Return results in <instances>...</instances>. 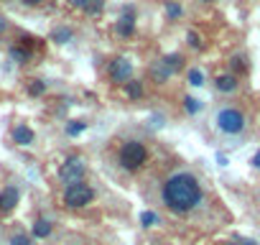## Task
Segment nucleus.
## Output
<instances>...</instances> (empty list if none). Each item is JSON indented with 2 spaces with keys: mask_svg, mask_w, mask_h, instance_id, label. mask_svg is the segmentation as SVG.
<instances>
[{
  "mask_svg": "<svg viewBox=\"0 0 260 245\" xmlns=\"http://www.w3.org/2000/svg\"><path fill=\"white\" fill-rule=\"evenodd\" d=\"M237 84H240V79H237L235 74H222V77H217V79H214V87H217L219 92H227V95H230V92H235V89H237Z\"/></svg>",
  "mask_w": 260,
  "mask_h": 245,
  "instance_id": "nucleus-12",
  "label": "nucleus"
},
{
  "mask_svg": "<svg viewBox=\"0 0 260 245\" xmlns=\"http://www.w3.org/2000/svg\"><path fill=\"white\" fill-rule=\"evenodd\" d=\"M84 171H87L84 161H82L79 156H69V159L59 166V181H61L64 187L77 184V181H84Z\"/></svg>",
  "mask_w": 260,
  "mask_h": 245,
  "instance_id": "nucleus-5",
  "label": "nucleus"
},
{
  "mask_svg": "<svg viewBox=\"0 0 260 245\" xmlns=\"http://www.w3.org/2000/svg\"><path fill=\"white\" fill-rule=\"evenodd\" d=\"M67 3H69L72 8H79V11H82V8H84V3H87V0H67Z\"/></svg>",
  "mask_w": 260,
  "mask_h": 245,
  "instance_id": "nucleus-29",
  "label": "nucleus"
},
{
  "mask_svg": "<svg viewBox=\"0 0 260 245\" xmlns=\"http://www.w3.org/2000/svg\"><path fill=\"white\" fill-rule=\"evenodd\" d=\"M34 49H28V46H23V44H11L8 46V59L13 62V64H18V67H23V64H28L31 59H34Z\"/></svg>",
  "mask_w": 260,
  "mask_h": 245,
  "instance_id": "nucleus-10",
  "label": "nucleus"
},
{
  "mask_svg": "<svg viewBox=\"0 0 260 245\" xmlns=\"http://www.w3.org/2000/svg\"><path fill=\"white\" fill-rule=\"evenodd\" d=\"M115 31H117V36H133V31H136V8L133 6H125L122 8V18L117 21V26H115Z\"/></svg>",
  "mask_w": 260,
  "mask_h": 245,
  "instance_id": "nucleus-9",
  "label": "nucleus"
},
{
  "mask_svg": "<svg viewBox=\"0 0 260 245\" xmlns=\"http://www.w3.org/2000/svg\"><path fill=\"white\" fill-rule=\"evenodd\" d=\"M181 13H184V8L176 3V0H169V3H166V18L169 21H179Z\"/></svg>",
  "mask_w": 260,
  "mask_h": 245,
  "instance_id": "nucleus-19",
  "label": "nucleus"
},
{
  "mask_svg": "<svg viewBox=\"0 0 260 245\" xmlns=\"http://www.w3.org/2000/svg\"><path fill=\"white\" fill-rule=\"evenodd\" d=\"M26 92H28L31 97H41V95L46 92V82H44V79H31L28 87H26Z\"/></svg>",
  "mask_w": 260,
  "mask_h": 245,
  "instance_id": "nucleus-18",
  "label": "nucleus"
},
{
  "mask_svg": "<svg viewBox=\"0 0 260 245\" xmlns=\"http://www.w3.org/2000/svg\"><path fill=\"white\" fill-rule=\"evenodd\" d=\"M11 141H13L16 146H23V148H28V146H34V141H36V133H34V128H31V126H26V122H16V126H13V131H11Z\"/></svg>",
  "mask_w": 260,
  "mask_h": 245,
  "instance_id": "nucleus-8",
  "label": "nucleus"
},
{
  "mask_svg": "<svg viewBox=\"0 0 260 245\" xmlns=\"http://www.w3.org/2000/svg\"><path fill=\"white\" fill-rule=\"evenodd\" d=\"M161 197H164V204L171 212L186 215L202 202V187L191 174H174V176L166 179Z\"/></svg>",
  "mask_w": 260,
  "mask_h": 245,
  "instance_id": "nucleus-1",
  "label": "nucleus"
},
{
  "mask_svg": "<svg viewBox=\"0 0 260 245\" xmlns=\"http://www.w3.org/2000/svg\"><path fill=\"white\" fill-rule=\"evenodd\" d=\"M158 222H161V220H158L156 212H143V215H141V225H143V227H153V225H158Z\"/></svg>",
  "mask_w": 260,
  "mask_h": 245,
  "instance_id": "nucleus-24",
  "label": "nucleus"
},
{
  "mask_svg": "<svg viewBox=\"0 0 260 245\" xmlns=\"http://www.w3.org/2000/svg\"><path fill=\"white\" fill-rule=\"evenodd\" d=\"M189 84L191 87H202L204 84V72L202 69H189Z\"/></svg>",
  "mask_w": 260,
  "mask_h": 245,
  "instance_id": "nucleus-22",
  "label": "nucleus"
},
{
  "mask_svg": "<svg viewBox=\"0 0 260 245\" xmlns=\"http://www.w3.org/2000/svg\"><path fill=\"white\" fill-rule=\"evenodd\" d=\"M6 28H8V21H6L3 16H0V34H6Z\"/></svg>",
  "mask_w": 260,
  "mask_h": 245,
  "instance_id": "nucleus-31",
  "label": "nucleus"
},
{
  "mask_svg": "<svg viewBox=\"0 0 260 245\" xmlns=\"http://www.w3.org/2000/svg\"><path fill=\"white\" fill-rule=\"evenodd\" d=\"M51 230H54L51 220H46V217H39V220L34 222V227H31V235H34L36 240H44V237H49V235H51Z\"/></svg>",
  "mask_w": 260,
  "mask_h": 245,
  "instance_id": "nucleus-11",
  "label": "nucleus"
},
{
  "mask_svg": "<svg viewBox=\"0 0 260 245\" xmlns=\"http://www.w3.org/2000/svg\"><path fill=\"white\" fill-rule=\"evenodd\" d=\"M117 161L125 171H138L141 166H146L148 161V148L141 143V141H125L120 146V154H117Z\"/></svg>",
  "mask_w": 260,
  "mask_h": 245,
  "instance_id": "nucleus-2",
  "label": "nucleus"
},
{
  "mask_svg": "<svg viewBox=\"0 0 260 245\" xmlns=\"http://www.w3.org/2000/svg\"><path fill=\"white\" fill-rule=\"evenodd\" d=\"M84 128H87V122H84V120H72L69 126H67V136H72V138H74V136H79Z\"/></svg>",
  "mask_w": 260,
  "mask_h": 245,
  "instance_id": "nucleus-21",
  "label": "nucleus"
},
{
  "mask_svg": "<svg viewBox=\"0 0 260 245\" xmlns=\"http://www.w3.org/2000/svg\"><path fill=\"white\" fill-rule=\"evenodd\" d=\"M151 126H153V128H161V126H164V115H153V117H151Z\"/></svg>",
  "mask_w": 260,
  "mask_h": 245,
  "instance_id": "nucleus-28",
  "label": "nucleus"
},
{
  "mask_svg": "<svg viewBox=\"0 0 260 245\" xmlns=\"http://www.w3.org/2000/svg\"><path fill=\"white\" fill-rule=\"evenodd\" d=\"M186 44H189L191 49H202V36H199L197 31H189V34H186Z\"/></svg>",
  "mask_w": 260,
  "mask_h": 245,
  "instance_id": "nucleus-25",
  "label": "nucleus"
},
{
  "mask_svg": "<svg viewBox=\"0 0 260 245\" xmlns=\"http://www.w3.org/2000/svg\"><path fill=\"white\" fill-rule=\"evenodd\" d=\"M21 6L23 8H39V6H44V0H21Z\"/></svg>",
  "mask_w": 260,
  "mask_h": 245,
  "instance_id": "nucleus-27",
  "label": "nucleus"
},
{
  "mask_svg": "<svg viewBox=\"0 0 260 245\" xmlns=\"http://www.w3.org/2000/svg\"><path fill=\"white\" fill-rule=\"evenodd\" d=\"M8 245H34V235H28V232H13L11 240H8Z\"/></svg>",
  "mask_w": 260,
  "mask_h": 245,
  "instance_id": "nucleus-20",
  "label": "nucleus"
},
{
  "mask_svg": "<svg viewBox=\"0 0 260 245\" xmlns=\"http://www.w3.org/2000/svg\"><path fill=\"white\" fill-rule=\"evenodd\" d=\"M252 166H255V169H260V151L252 156Z\"/></svg>",
  "mask_w": 260,
  "mask_h": 245,
  "instance_id": "nucleus-32",
  "label": "nucleus"
},
{
  "mask_svg": "<svg viewBox=\"0 0 260 245\" xmlns=\"http://www.w3.org/2000/svg\"><path fill=\"white\" fill-rule=\"evenodd\" d=\"M202 3H214V0H202Z\"/></svg>",
  "mask_w": 260,
  "mask_h": 245,
  "instance_id": "nucleus-34",
  "label": "nucleus"
},
{
  "mask_svg": "<svg viewBox=\"0 0 260 245\" xmlns=\"http://www.w3.org/2000/svg\"><path fill=\"white\" fill-rule=\"evenodd\" d=\"M102 8H105V0H87L82 11H84L87 16H92V18H94V16H100V13H102Z\"/></svg>",
  "mask_w": 260,
  "mask_h": 245,
  "instance_id": "nucleus-17",
  "label": "nucleus"
},
{
  "mask_svg": "<svg viewBox=\"0 0 260 245\" xmlns=\"http://www.w3.org/2000/svg\"><path fill=\"white\" fill-rule=\"evenodd\" d=\"M161 62H164V64L171 69V72H179V69L184 67V56H181V54H166Z\"/></svg>",
  "mask_w": 260,
  "mask_h": 245,
  "instance_id": "nucleus-16",
  "label": "nucleus"
},
{
  "mask_svg": "<svg viewBox=\"0 0 260 245\" xmlns=\"http://www.w3.org/2000/svg\"><path fill=\"white\" fill-rule=\"evenodd\" d=\"M107 74L115 84H125V82L133 79V64H130V59H125V56H117V59L110 62Z\"/></svg>",
  "mask_w": 260,
  "mask_h": 245,
  "instance_id": "nucleus-6",
  "label": "nucleus"
},
{
  "mask_svg": "<svg viewBox=\"0 0 260 245\" xmlns=\"http://www.w3.org/2000/svg\"><path fill=\"white\" fill-rule=\"evenodd\" d=\"M227 245H257L255 240H232V242H227Z\"/></svg>",
  "mask_w": 260,
  "mask_h": 245,
  "instance_id": "nucleus-30",
  "label": "nucleus"
},
{
  "mask_svg": "<svg viewBox=\"0 0 260 245\" xmlns=\"http://www.w3.org/2000/svg\"><path fill=\"white\" fill-rule=\"evenodd\" d=\"M184 110H186L189 115H197V112L202 110V102H199L197 97H186V100H184Z\"/></svg>",
  "mask_w": 260,
  "mask_h": 245,
  "instance_id": "nucleus-23",
  "label": "nucleus"
},
{
  "mask_svg": "<svg viewBox=\"0 0 260 245\" xmlns=\"http://www.w3.org/2000/svg\"><path fill=\"white\" fill-rule=\"evenodd\" d=\"M217 161H219V166H227V156H222V154H219V156H217Z\"/></svg>",
  "mask_w": 260,
  "mask_h": 245,
  "instance_id": "nucleus-33",
  "label": "nucleus"
},
{
  "mask_svg": "<svg viewBox=\"0 0 260 245\" xmlns=\"http://www.w3.org/2000/svg\"><path fill=\"white\" fill-rule=\"evenodd\" d=\"M0 3H11V0H0Z\"/></svg>",
  "mask_w": 260,
  "mask_h": 245,
  "instance_id": "nucleus-35",
  "label": "nucleus"
},
{
  "mask_svg": "<svg viewBox=\"0 0 260 245\" xmlns=\"http://www.w3.org/2000/svg\"><path fill=\"white\" fill-rule=\"evenodd\" d=\"M61 199H64V204L69 209H82V207H87L94 199V189L89 184H84V181H77V184H69L64 189V197Z\"/></svg>",
  "mask_w": 260,
  "mask_h": 245,
  "instance_id": "nucleus-3",
  "label": "nucleus"
},
{
  "mask_svg": "<svg viewBox=\"0 0 260 245\" xmlns=\"http://www.w3.org/2000/svg\"><path fill=\"white\" fill-rule=\"evenodd\" d=\"M21 202V189L16 184H6L0 189V215H11Z\"/></svg>",
  "mask_w": 260,
  "mask_h": 245,
  "instance_id": "nucleus-7",
  "label": "nucleus"
},
{
  "mask_svg": "<svg viewBox=\"0 0 260 245\" xmlns=\"http://www.w3.org/2000/svg\"><path fill=\"white\" fill-rule=\"evenodd\" d=\"M232 72H245L247 69V62H245V56H232Z\"/></svg>",
  "mask_w": 260,
  "mask_h": 245,
  "instance_id": "nucleus-26",
  "label": "nucleus"
},
{
  "mask_svg": "<svg viewBox=\"0 0 260 245\" xmlns=\"http://www.w3.org/2000/svg\"><path fill=\"white\" fill-rule=\"evenodd\" d=\"M217 128L222 133H230V136L242 133L245 131V115L240 110H235V107H227V110L217 112Z\"/></svg>",
  "mask_w": 260,
  "mask_h": 245,
  "instance_id": "nucleus-4",
  "label": "nucleus"
},
{
  "mask_svg": "<svg viewBox=\"0 0 260 245\" xmlns=\"http://www.w3.org/2000/svg\"><path fill=\"white\" fill-rule=\"evenodd\" d=\"M171 74H174V72H171V69H169V67H166L164 62H158V64H156V67L151 69V77H153L156 82H166V79H169Z\"/></svg>",
  "mask_w": 260,
  "mask_h": 245,
  "instance_id": "nucleus-15",
  "label": "nucleus"
},
{
  "mask_svg": "<svg viewBox=\"0 0 260 245\" xmlns=\"http://www.w3.org/2000/svg\"><path fill=\"white\" fill-rule=\"evenodd\" d=\"M125 92H127L130 100H141V97H143V82H138V79L125 82Z\"/></svg>",
  "mask_w": 260,
  "mask_h": 245,
  "instance_id": "nucleus-14",
  "label": "nucleus"
},
{
  "mask_svg": "<svg viewBox=\"0 0 260 245\" xmlns=\"http://www.w3.org/2000/svg\"><path fill=\"white\" fill-rule=\"evenodd\" d=\"M72 39H74V31L67 28V26H59V28L51 31V41H56V44H69Z\"/></svg>",
  "mask_w": 260,
  "mask_h": 245,
  "instance_id": "nucleus-13",
  "label": "nucleus"
}]
</instances>
